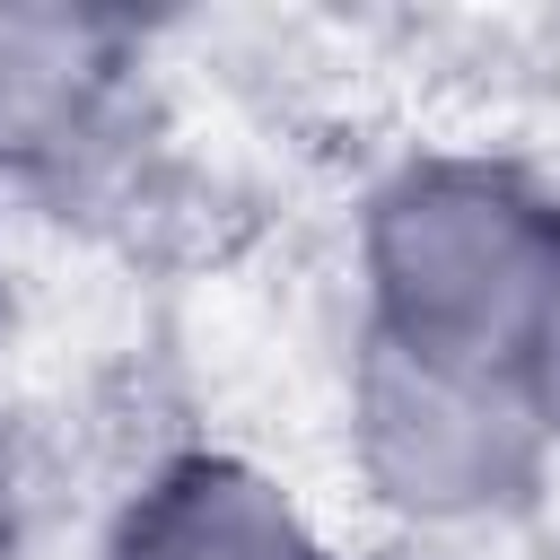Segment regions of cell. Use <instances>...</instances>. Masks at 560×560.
<instances>
[{
	"label": "cell",
	"mask_w": 560,
	"mask_h": 560,
	"mask_svg": "<svg viewBox=\"0 0 560 560\" xmlns=\"http://www.w3.org/2000/svg\"><path fill=\"white\" fill-rule=\"evenodd\" d=\"M560 254V201L508 158H402L359 210L368 332L420 359L516 368Z\"/></svg>",
	"instance_id": "cell-1"
},
{
	"label": "cell",
	"mask_w": 560,
	"mask_h": 560,
	"mask_svg": "<svg viewBox=\"0 0 560 560\" xmlns=\"http://www.w3.org/2000/svg\"><path fill=\"white\" fill-rule=\"evenodd\" d=\"M551 429L525 402L516 368H464V359H420L394 341H359L350 376V455L359 481L411 516V525H481L516 516L542 490Z\"/></svg>",
	"instance_id": "cell-2"
},
{
	"label": "cell",
	"mask_w": 560,
	"mask_h": 560,
	"mask_svg": "<svg viewBox=\"0 0 560 560\" xmlns=\"http://www.w3.org/2000/svg\"><path fill=\"white\" fill-rule=\"evenodd\" d=\"M140 35L96 9H0V175L79 192L131 149Z\"/></svg>",
	"instance_id": "cell-3"
},
{
	"label": "cell",
	"mask_w": 560,
	"mask_h": 560,
	"mask_svg": "<svg viewBox=\"0 0 560 560\" xmlns=\"http://www.w3.org/2000/svg\"><path fill=\"white\" fill-rule=\"evenodd\" d=\"M105 560H341V551L262 464L184 446L122 499Z\"/></svg>",
	"instance_id": "cell-4"
},
{
	"label": "cell",
	"mask_w": 560,
	"mask_h": 560,
	"mask_svg": "<svg viewBox=\"0 0 560 560\" xmlns=\"http://www.w3.org/2000/svg\"><path fill=\"white\" fill-rule=\"evenodd\" d=\"M516 385H525V402L542 411V429L560 438V254H551V280H542V298H534V315H525Z\"/></svg>",
	"instance_id": "cell-5"
},
{
	"label": "cell",
	"mask_w": 560,
	"mask_h": 560,
	"mask_svg": "<svg viewBox=\"0 0 560 560\" xmlns=\"http://www.w3.org/2000/svg\"><path fill=\"white\" fill-rule=\"evenodd\" d=\"M18 542V438H9V411H0V560Z\"/></svg>",
	"instance_id": "cell-6"
},
{
	"label": "cell",
	"mask_w": 560,
	"mask_h": 560,
	"mask_svg": "<svg viewBox=\"0 0 560 560\" xmlns=\"http://www.w3.org/2000/svg\"><path fill=\"white\" fill-rule=\"evenodd\" d=\"M0 315H9V262H0Z\"/></svg>",
	"instance_id": "cell-7"
}]
</instances>
